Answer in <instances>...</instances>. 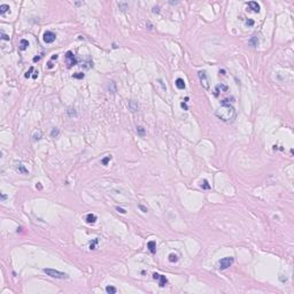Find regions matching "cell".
Returning <instances> with one entry per match:
<instances>
[{"instance_id":"6da1fadb","label":"cell","mask_w":294,"mask_h":294,"mask_svg":"<svg viewBox=\"0 0 294 294\" xmlns=\"http://www.w3.org/2000/svg\"><path fill=\"white\" fill-rule=\"evenodd\" d=\"M215 115L220 120H222L223 122H232L237 117V110L234 109V107L232 105L225 104V105L220 106L218 109H216Z\"/></svg>"},{"instance_id":"7a4b0ae2","label":"cell","mask_w":294,"mask_h":294,"mask_svg":"<svg viewBox=\"0 0 294 294\" xmlns=\"http://www.w3.org/2000/svg\"><path fill=\"white\" fill-rule=\"evenodd\" d=\"M44 272L46 273L47 276L52 277V278H56V279H68L69 276L67 273L61 272L59 270H55V269H50V268H45L44 269Z\"/></svg>"},{"instance_id":"3957f363","label":"cell","mask_w":294,"mask_h":294,"mask_svg":"<svg viewBox=\"0 0 294 294\" xmlns=\"http://www.w3.org/2000/svg\"><path fill=\"white\" fill-rule=\"evenodd\" d=\"M233 257L232 256H228V257H224L222 259L220 262H218V269L220 270H225L228 268H230L232 264H233Z\"/></svg>"},{"instance_id":"277c9868","label":"cell","mask_w":294,"mask_h":294,"mask_svg":"<svg viewBox=\"0 0 294 294\" xmlns=\"http://www.w3.org/2000/svg\"><path fill=\"white\" fill-rule=\"evenodd\" d=\"M199 78H200V82H201V85H202V87L203 89H206V90H208L209 89V79H208V77H207V74L205 70H200L199 73Z\"/></svg>"},{"instance_id":"5b68a950","label":"cell","mask_w":294,"mask_h":294,"mask_svg":"<svg viewBox=\"0 0 294 294\" xmlns=\"http://www.w3.org/2000/svg\"><path fill=\"white\" fill-rule=\"evenodd\" d=\"M55 38H56V35L52 31H46L44 33V37H43L44 42L46 43V44H52L55 40Z\"/></svg>"},{"instance_id":"8992f818","label":"cell","mask_w":294,"mask_h":294,"mask_svg":"<svg viewBox=\"0 0 294 294\" xmlns=\"http://www.w3.org/2000/svg\"><path fill=\"white\" fill-rule=\"evenodd\" d=\"M66 59L68 60V64H69V67H73V66H75V64H77V60H76V58H75L74 53L70 52V51H68V52L66 53Z\"/></svg>"},{"instance_id":"52a82bcc","label":"cell","mask_w":294,"mask_h":294,"mask_svg":"<svg viewBox=\"0 0 294 294\" xmlns=\"http://www.w3.org/2000/svg\"><path fill=\"white\" fill-rule=\"evenodd\" d=\"M228 89H229V87H228V85L220 83V84L216 85V87H215V90H214V94H215V97H218V94H220V92L228 91Z\"/></svg>"},{"instance_id":"ba28073f","label":"cell","mask_w":294,"mask_h":294,"mask_svg":"<svg viewBox=\"0 0 294 294\" xmlns=\"http://www.w3.org/2000/svg\"><path fill=\"white\" fill-rule=\"evenodd\" d=\"M248 6H249V8H251L254 13H259V12H260V8H261L260 5H259L256 1H249V2H248Z\"/></svg>"},{"instance_id":"9c48e42d","label":"cell","mask_w":294,"mask_h":294,"mask_svg":"<svg viewBox=\"0 0 294 294\" xmlns=\"http://www.w3.org/2000/svg\"><path fill=\"white\" fill-rule=\"evenodd\" d=\"M129 108H130L131 112L136 113V112L139 110V105H138V102H136L135 100H131V101H129Z\"/></svg>"},{"instance_id":"30bf717a","label":"cell","mask_w":294,"mask_h":294,"mask_svg":"<svg viewBox=\"0 0 294 294\" xmlns=\"http://www.w3.org/2000/svg\"><path fill=\"white\" fill-rule=\"evenodd\" d=\"M85 220H86V222H87L89 224H93V223L97 222V216H95L94 214H87Z\"/></svg>"},{"instance_id":"8fae6325","label":"cell","mask_w":294,"mask_h":294,"mask_svg":"<svg viewBox=\"0 0 294 294\" xmlns=\"http://www.w3.org/2000/svg\"><path fill=\"white\" fill-rule=\"evenodd\" d=\"M175 84H176V86L178 87L179 90H184L185 89V82H184L183 78H177L176 82H175Z\"/></svg>"},{"instance_id":"7c38bea8","label":"cell","mask_w":294,"mask_h":294,"mask_svg":"<svg viewBox=\"0 0 294 294\" xmlns=\"http://www.w3.org/2000/svg\"><path fill=\"white\" fill-rule=\"evenodd\" d=\"M167 284H168V279L166 278V276L160 275V278H159V286H160V287H164Z\"/></svg>"},{"instance_id":"4fadbf2b","label":"cell","mask_w":294,"mask_h":294,"mask_svg":"<svg viewBox=\"0 0 294 294\" xmlns=\"http://www.w3.org/2000/svg\"><path fill=\"white\" fill-rule=\"evenodd\" d=\"M147 248L149 249V252L152 253V254H154V253L156 252V244L155 241H149L147 244Z\"/></svg>"},{"instance_id":"5bb4252c","label":"cell","mask_w":294,"mask_h":294,"mask_svg":"<svg viewBox=\"0 0 294 294\" xmlns=\"http://www.w3.org/2000/svg\"><path fill=\"white\" fill-rule=\"evenodd\" d=\"M28 46H29V42L27 39H21L20 40V50L21 51H25L28 48Z\"/></svg>"},{"instance_id":"9a60e30c","label":"cell","mask_w":294,"mask_h":294,"mask_svg":"<svg viewBox=\"0 0 294 294\" xmlns=\"http://www.w3.org/2000/svg\"><path fill=\"white\" fill-rule=\"evenodd\" d=\"M137 133H138L139 136L144 137V136H145V133H146V130H145V128H144V126H141V125L137 126Z\"/></svg>"},{"instance_id":"2e32d148","label":"cell","mask_w":294,"mask_h":294,"mask_svg":"<svg viewBox=\"0 0 294 294\" xmlns=\"http://www.w3.org/2000/svg\"><path fill=\"white\" fill-rule=\"evenodd\" d=\"M8 11H9V6H8V5H5V4H4V5H0V14H1V15H4L6 12H8Z\"/></svg>"},{"instance_id":"e0dca14e","label":"cell","mask_w":294,"mask_h":294,"mask_svg":"<svg viewBox=\"0 0 294 294\" xmlns=\"http://www.w3.org/2000/svg\"><path fill=\"white\" fill-rule=\"evenodd\" d=\"M17 171L21 172V174H28V169H25V167H24L22 163L17 164Z\"/></svg>"},{"instance_id":"ac0fdd59","label":"cell","mask_w":294,"mask_h":294,"mask_svg":"<svg viewBox=\"0 0 294 294\" xmlns=\"http://www.w3.org/2000/svg\"><path fill=\"white\" fill-rule=\"evenodd\" d=\"M116 291H117V290H116L114 286H107V287H106V292L108 294H115Z\"/></svg>"},{"instance_id":"d6986e66","label":"cell","mask_w":294,"mask_h":294,"mask_svg":"<svg viewBox=\"0 0 294 294\" xmlns=\"http://www.w3.org/2000/svg\"><path fill=\"white\" fill-rule=\"evenodd\" d=\"M201 187H202L203 190H209L210 189V185H209V183H208V180L203 179V180H202V183H201Z\"/></svg>"},{"instance_id":"ffe728a7","label":"cell","mask_w":294,"mask_h":294,"mask_svg":"<svg viewBox=\"0 0 294 294\" xmlns=\"http://www.w3.org/2000/svg\"><path fill=\"white\" fill-rule=\"evenodd\" d=\"M169 261L172 262V263L177 262V261H178V256H177L176 254H170V255H169Z\"/></svg>"},{"instance_id":"44dd1931","label":"cell","mask_w":294,"mask_h":294,"mask_svg":"<svg viewBox=\"0 0 294 294\" xmlns=\"http://www.w3.org/2000/svg\"><path fill=\"white\" fill-rule=\"evenodd\" d=\"M249 43L252 44L253 46H257V44H259V39H257V37H256V36H253L252 38H251V40H249Z\"/></svg>"},{"instance_id":"7402d4cb","label":"cell","mask_w":294,"mask_h":294,"mask_svg":"<svg viewBox=\"0 0 294 294\" xmlns=\"http://www.w3.org/2000/svg\"><path fill=\"white\" fill-rule=\"evenodd\" d=\"M84 74L83 73H76L73 75V78H77V79H83L84 78Z\"/></svg>"},{"instance_id":"603a6c76","label":"cell","mask_w":294,"mask_h":294,"mask_svg":"<svg viewBox=\"0 0 294 294\" xmlns=\"http://www.w3.org/2000/svg\"><path fill=\"white\" fill-rule=\"evenodd\" d=\"M59 133H60V131H59V129H56V128H54L52 130V132H51V136L52 138H56V137L59 136Z\"/></svg>"},{"instance_id":"cb8c5ba5","label":"cell","mask_w":294,"mask_h":294,"mask_svg":"<svg viewBox=\"0 0 294 294\" xmlns=\"http://www.w3.org/2000/svg\"><path fill=\"white\" fill-rule=\"evenodd\" d=\"M97 245H98V239H94L93 241L90 244V249H91V251L95 249V248H97Z\"/></svg>"},{"instance_id":"d4e9b609","label":"cell","mask_w":294,"mask_h":294,"mask_svg":"<svg viewBox=\"0 0 294 294\" xmlns=\"http://www.w3.org/2000/svg\"><path fill=\"white\" fill-rule=\"evenodd\" d=\"M117 5H118V7H120L122 11L128 9V4H125V2H117Z\"/></svg>"},{"instance_id":"484cf974","label":"cell","mask_w":294,"mask_h":294,"mask_svg":"<svg viewBox=\"0 0 294 294\" xmlns=\"http://www.w3.org/2000/svg\"><path fill=\"white\" fill-rule=\"evenodd\" d=\"M110 160H112V155H108V156H106V158L101 161V163H102L104 166H107V164H108V162H109Z\"/></svg>"},{"instance_id":"4316f807","label":"cell","mask_w":294,"mask_h":294,"mask_svg":"<svg viewBox=\"0 0 294 294\" xmlns=\"http://www.w3.org/2000/svg\"><path fill=\"white\" fill-rule=\"evenodd\" d=\"M40 138H42V132L40 131H38V132H36L33 135V140H39Z\"/></svg>"},{"instance_id":"83f0119b","label":"cell","mask_w":294,"mask_h":294,"mask_svg":"<svg viewBox=\"0 0 294 294\" xmlns=\"http://www.w3.org/2000/svg\"><path fill=\"white\" fill-rule=\"evenodd\" d=\"M33 71V68L30 67V69H29V71H27L25 73V78H29V77H31V73Z\"/></svg>"},{"instance_id":"f1b7e54d","label":"cell","mask_w":294,"mask_h":294,"mask_svg":"<svg viewBox=\"0 0 294 294\" xmlns=\"http://www.w3.org/2000/svg\"><path fill=\"white\" fill-rule=\"evenodd\" d=\"M1 39H2V40H9V37H8L6 33L1 32Z\"/></svg>"},{"instance_id":"f546056e","label":"cell","mask_w":294,"mask_h":294,"mask_svg":"<svg viewBox=\"0 0 294 294\" xmlns=\"http://www.w3.org/2000/svg\"><path fill=\"white\" fill-rule=\"evenodd\" d=\"M245 23H246L247 27H253V25H254V21H253V20H247Z\"/></svg>"},{"instance_id":"4dcf8cb0","label":"cell","mask_w":294,"mask_h":294,"mask_svg":"<svg viewBox=\"0 0 294 294\" xmlns=\"http://www.w3.org/2000/svg\"><path fill=\"white\" fill-rule=\"evenodd\" d=\"M116 210H117L118 213H121V214H125V213H126L125 209H123V208H120V207H116Z\"/></svg>"},{"instance_id":"1f68e13d","label":"cell","mask_w":294,"mask_h":294,"mask_svg":"<svg viewBox=\"0 0 294 294\" xmlns=\"http://www.w3.org/2000/svg\"><path fill=\"white\" fill-rule=\"evenodd\" d=\"M153 278L155 279V280H159V278H160V273H153Z\"/></svg>"},{"instance_id":"d6a6232c","label":"cell","mask_w":294,"mask_h":294,"mask_svg":"<svg viewBox=\"0 0 294 294\" xmlns=\"http://www.w3.org/2000/svg\"><path fill=\"white\" fill-rule=\"evenodd\" d=\"M180 106H182V108H184L185 110H187V109H189V107L186 106V104H185V102H182V104H180Z\"/></svg>"},{"instance_id":"836d02e7","label":"cell","mask_w":294,"mask_h":294,"mask_svg":"<svg viewBox=\"0 0 294 294\" xmlns=\"http://www.w3.org/2000/svg\"><path fill=\"white\" fill-rule=\"evenodd\" d=\"M139 208H140V209L143 210V211H144V213H147V208H145V207H144V206H141V205H140V206H139Z\"/></svg>"},{"instance_id":"e575fe53","label":"cell","mask_w":294,"mask_h":294,"mask_svg":"<svg viewBox=\"0 0 294 294\" xmlns=\"http://www.w3.org/2000/svg\"><path fill=\"white\" fill-rule=\"evenodd\" d=\"M40 60V56H35L33 58V62H37V61H39Z\"/></svg>"},{"instance_id":"d590c367","label":"cell","mask_w":294,"mask_h":294,"mask_svg":"<svg viewBox=\"0 0 294 294\" xmlns=\"http://www.w3.org/2000/svg\"><path fill=\"white\" fill-rule=\"evenodd\" d=\"M37 77H38V71H36V73L32 75V78H33V79H36Z\"/></svg>"},{"instance_id":"8d00e7d4","label":"cell","mask_w":294,"mask_h":294,"mask_svg":"<svg viewBox=\"0 0 294 294\" xmlns=\"http://www.w3.org/2000/svg\"><path fill=\"white\" fill-rule=\"evenodd\" d=\"M153 12H154V13H159V7H154V8H153Z\"/></svg>"},{"instance_id":"74e56055","label":"cell","mask_w":294,"mask_h":294,"mask_svg":"<svg viewBox=\"0 0 294 294\" xmlns=\"http://www.w3.org/2000/svg\"><path fill=\"white\" fill-rule=\"evenodd\" d=\"M56 59H58V54H54L52 56V60H56Z\"/></svg>"},{"instance_id":"f35d334b","label":"cell","mask_w":294,"mask_h":294,"mask_svg":"<svg viewBox=\"0 0 294 294\" xmlns=\"http://www.w3.org/2000/svg\"><path fill=\"white\" fill-rule=\"evenodd\" d=\"M36 187H38V190H42V185L38 184V185H36Z\"/></svg>"},{"instance_id":"ab89813d","label":"cell","mask_w":294,"mask_h":294,"mask_svg":"<svg viewBox=\"0 0 294 294\" xmlns=\"http://www.w3.org/2000/svg\"><path fill=\"white\" fill-rule=\"evenodd\" d=\"M1 199L5 200V199H6V195H5V194H1Z\"/></svg>"}]
</instances>
